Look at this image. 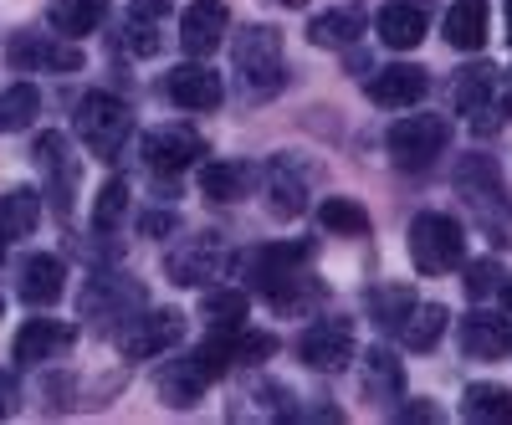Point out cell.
<instances>
[{"mask_svg":"<svg viewBox=\"0 0 512 425\" xmlns=\"http://www.w3.org/2000/svg\"><path fill=\"white\" fill-rule=\"evenodd\" d=\"M236 77H241V93L251 103H267V98L282 93L287 67H282V36H277V26H246L236 36Z\"/></svg>","mask_w":512,"mask_h":425,"instance_id":"6da1fadb","label":"cell"},{"mask_svg":"<svg viewBox=\"0 0 512 425\" xmlns=\"http://www.w3.org/2000/svg\"><path fill=\"white\" fill-rule=\"evenodd\" d=\"M128 134H134V113L113 93H88L77 103V139L88 144L98 159H118Z\"/></svg>","mask_w":512,"mask_h":425,"instance_id":"7a4b0ae2","label":"cell"},{"mask_svg":"<svg viewBox=\"0 0 512 425\" xmlns=\"http://www.w3.org/2000/svg\"><path fill=\"white\" fill-rule=\"evenodd\" d=\"M466 251V236L451 216H441V210H420V216L410 221V257L425 277H441L461 262Z\"/></svg>","mask_w":512,"mask_h":425,"instance_id":"3957f363","label":"cell"},{"mask_svg":"<svg viewBox=\"0 0 512 425\" xmlns=\"http://www.w3.org/2000/svg\"><path fill=\"white\" fill-rule=\"evenodd\" d=\"M456 108L466 113L472 134H482V139L507 123V98L497 93V67L492 62H472L456 77Z\"/></svg>","mask_w":512,"mask_h":425,"instance_id":"277c9868","label":"cell"},{"mask_svg":"<svg viewBox=\"0 0 512 425\" xmlns=\"http://www.w3.org/2000/svg\"><path fill=\"white\" fill-rule=\"evenodd\" d=\"M446 139H451L446 118H436V113L405 118V123H395V129H390V159H395V169H405V175H420L425 164L441 159Z\"/></svg>","mask_w":512,"mask_h":425,"instance_id":"5b68a950","label":"cell"},{"mask_svg":"<svg viewBox=\"0 0 512 425\" xmlns=\"http://www.w3.org/2000/svg\"><path fill=\"white\" fill-rule=\"evenodd\" d=\"M144 303V287L134 277H123V272H103L93 277L88 287H82V318H88L93 328H123V318L134 313Z\"/></svg>","mask_w":512,"mask_h":425,"instance_id":"8992f818","label":"cell"},{"mask_svg":"<svg viewBox=\"0 0 512 425\" xmlns=\"http://www.w3.org/2000/svg\"><path fill=\"white\" fill-rule=\"evenodd\" d=\"M180 338H185V318L175 308H154L139 323L118 328V349H123V359H154L164 349H175Z\"/></svg>","mask_w":512,"mask_h":425,"instance_id":"52a82bcc","label":"cell"},{"mask_svg":"<svg viewBox=\"0 0 512 425\" xmlns=\"http://www.w3.org/2000/svg\"><path fill=\"white\" fill-rule=\"evenodd\" d=\"M6 62L21 67V72H77L82 67V52L77 47H62V41L41 36V31H16L11 47H6Z\"/></svg>","mask_w":512,"mask_h":425,"instance_id":"ba28073f","label":"cell"},{"mask_svg":"<svg viewBox=\"0 0 512 425\" xmlns=\"http://www.w3.org/2000/svg\"><path fill=\"white\" fill-rule=\"evenodd\" d=\"M231 26V11H226V0H190L185 16H180V47L190 57H210L221 47V36Z\"/></svg>","mask_w":512,"mask_h":425,"instance_id":"9c48e42d","label":"cell"},{"mask_svg":"<svg viewBox=\"0 0 512 425\" xmlns=\"http://www.w3.org/2000/svg\"><path fill=\"white\" fill-rule=\"evenodd\" d=\"M164 93H169V103H180V108H190V113H210V108H221V98H226L221 77L210 72L205 62L175 67V72L164 77Z\"/></svg>","mask_w":512,"mask_h":425,"instance_id":"30bf717a","label":"cell"},{"mask_svg":"<svg viewBox=\"0 0 512 425\" xmlns=\"http://www.w3.org/2000/svg\"><path fill=\"white\" fill-rule=\"evenodd\" d=\"M297 359H303L308 369H318V374H338L354 359V333L344 323H318V328H308L303 338H297Z\"/></svg>","mask_w":512,"mask_h":425,"instance_id":"8fae6325","label":"cell"},{"mask_svg":"<svg viewBox=\"0 0 512 425\" xmlns=\"http://www.w3.org/2000/svg\"><path fill=\"white\" fill-rule=\"evenodd\" d=\"M200 154H205V144H200L190 129H149V134H144V164L154 169L159 180L190 169Z\"/></svg>","mask_w":512,"mask_h":425,"instance_id":"7c38bea8","label":"cell"},{"mask_svg":"<svg viewBox=\"0 0 512 425\" xmlns=\"http://www.w3.org/2000/svg\"><path fill=\"white\" fill-rule=\"evenodd\" d=\"M77 344V333L57 318H31L21 333H16V364H47L57 354H67Z\"/></svg>","mask_w":512,"mask_h":425,"instance_id":"4fadbf2b","label":"cell"},{"mask_svg":"<svg viewBox=\"0 0 512 425\" xmlns=\"http://www.w3.org/2000/svg\"><path fill=\"white\" fill-rule=\"evenodd\" d=\"M216 267H221L216 236H195V241H185L180 251H169V262H164L169 282H180V287H205L210 277H216Z\"/></svg>","mask_w":512,"mask_h":425,"instance_id":"5bb4252c","label":"cell"},{"mask_svg":"<svg viewBox=\"0 0 512 425\" xmlns=\"http://www.w3.org/2000/svg\"><path fill=\"white\" fill-rule=\"evenodd\" d=\"M154 390H159V400H164V405L190 410V405H200V400H205L210 374H205V364H200V359H180V364H164V369L154 374Z\"/></svg>","mask_w":512,"mask_h":425,"instance_id":"9a60e30c","label":"cell"},{"mask_svg":"<svg viewBox=\"0 0 512 425\" xmlns=\"http://www.w3.org/2000/svg\"><path fill=\"white\" fill-rule=\"evenodd\" d=\"M267 292V303L277 308V313H287V318H297V313H308V308H318L323 303V282L308 272V267H292V272H282L277 282H267L262 287Z\"/></svg>","mask_w":512,"mask_h":425,"instance_id":"2e32d148","label":"cell"},{"mask_svg":"<svg viewBox=\"0 0 512 425\" xmlns=\"http://www.w3.org/2000/svg\"><path fill=\"white\" fill-rule=\"evenodd\" d=\"M425 67H410V62H395V67H384L374 82H369V98L379 103V108H410V103H420L425 98Z\"/></svg>","mask_w":512,"mask_h":425,"instance_id":"e0dca14e","label":"cell"},{"mask_svg":"<svg viewBox=\"0 0 512 425\" xmlns=\"http://www.w3.org/2000/svg\"><path fill=\"white\" fill-rule=\"evenodd\" d=\"M461 349L472 354V359H502L512 349V323L502 313H472L461 323Z\"/></svg>","mask_w":512,"mask_h":425,"instance_id":"ac0fdd59","label":"cell"},{"mask_svg":"<svg viewBox=\"0 0 512 425\" xmlns=\"http://www.w3.org/2000/svg\"><path fill=\"white\" fill-rule=\"evenodd\" d=\"M267 205H272V216H297V210L308 205V180H303V169H297V159H272L267 169Z\"/></svg>","mask_w":512,"mask_h":425,"instance_id":"d6986e66","label":"cell"},{"mask_svg":"<svg viewBox=\"0 0 512 425\" xmlns=\"http://www.w3.org/2000/svg\"><path fill=\"white\" fill-rule=\"evenodd\" d=\"M103 16H108V0H52V6H47L52 31L67 36V41L93 36V31L103 26Z\"/></svg>","mask_w":512,"mask_h":425,"instance_id":"ffe728a7","label":"cell"},{"mask_svg":"<svg viewBox=\"0 0 512 425\" xmlns=\"http://www.w3.org/2000/svg\"><path fill=\"white\" fill-rule=\"evenodd\" d=\"M62 287H67V267H62L57 257H47V251H41V257H31V262L21 267V297H26L31 308L57 303Z\"/></svg>","mask_w":512,"mask_h":425,"instance_id":"44dd1931","label":"cell"},{"mask_svg":"<svg viewBox=\"0 0 512 425\" xmlns=\"http://www.w3.org/2000/svg\"><path fill=\"white\" fill-rule=\"evenodd\" d=\"M379 41L395 52H410L425 41V11L420 6H405V0H395V6L379 11Z\"/></svg>","mask_w":512,"mask_h":425,"instance_id":"7402d4cb","label":"cell"},{"mask_svg":"<svg viewBox=\"0 0 512 425\" xmlns=\"http://www.w3.org/2000/svg\"><path fill=\"white\" fill-rule=\"evenodd\" d=\"M446 41L456 52H477L487 41V0H456L446 16Z\"/></svg>","mask_w":512,"mask_h":425,"instance_id":"603a6c76","label":"cell"},{"mask_svg":"<svg viewBox=\"0 0 512 425\" xmlns=\"http://www.w3.org/2000/svg\"><path fill=\"white\" fill-rule=\"evenodd\" d=\"M36 226H41V195H31V190H6L0 195V236L21 241Z\"/></svg>","mask_w":512,"mask_h":425,"instance_id":"cb8c5ba5","label":"cell"},{"mask_svg":"<svg viewBox=\"0 0 512 425\" xmlns=\"http://www.w3.org/2000/svg\"><path fill=\"white\" fill-rule=\"evenodd\" d=\"M400 328H405V349L410 354H431L441 344V333H446V308L441 303H415Z\"/></svg>","mask_w":512,"mask_h":425,"instance_id":"d4e9b609","label":"cell"},{"mask_svg":"<svg viewBox=\"0 0 512 425\" xmlns=\"http://www.w3.org/2000/svg\"><path fill=\"white\" fill-rule=\"evenodd\" d=\"M200 190L210 195V200H241L246 190H251V164H241V159H221V164H205V175H200Z\"/></svg>","mask_w":512,"mask_h":425,"instance_id":"484cf974","label":"cell"},{"mask_svg":"<svg viewBox=\"0 0 512 425\" xmlns=\"http://www.w3.org/2000/svg\"><path fill=\"white\" fill-rule=\"evenodd\" d=\"M359 31H364L359 11H328V16L308 21V41H313V47H354Z\"/></svg>","mask_w":512,"mask_h":425,"instance_id":"4316f807","label":"cell"},{"mask_svg":"<svg viewBox=\"0 0 512 425\" xmlns=\"http://www.w3.org/2000/svg\"><path fill=\"white\" fill-rule=\"evenodd\" d=\"M364 395L374 405H390L400 395V364H395V354L369 349V359H364Z\"/></svg>","mask_w":512,"mask_h":425,"instance_id":"83f0119b","label":"cell"},{"mask_svg":"<svg viewBox=\"0 0 512 425\" xmlns=\"http://www.w3.org/2000/svg\"><path fill=\"white\" fill-rule=\"evenodd\" d=\"M461 415H466V420H477V425H502V420H512V390H497V385H472V390H466Z\"/></svg>","mask_w":512,"mask_h":425,"instance_id":"f1b7e54d","label":"cell"},{"mask_svg":"<svg viewBox=\"0 0 512 425\" xmlns=\"http://www.w3.org/2000/svg\"><path fill=\"white\" fill-rule=\"evenodd\" d=\"M36 164L52 175L57 205H67V185H72V149H67V139H62V134H41V139H36Z\"/></svg>","mask_w":512,"mask_h":425,"instance_id":"f546056e","label":"cell"},{"mask_svg":"<svg viewBox=\"0 0 512 425\" xmlns=\"http://www.w3.org/2000/svg\"><path fill=\"white\" fill-rule=\"evenodd\" d=\"M318 221H323V231H333V236H364V231H369V210H364L359 200L333 195V200L318 205Z\"/></svg>","mask_w":512,"mask_h":425,"instance_id":"4dcf8cb0","label":"cell"},{"mask_svg":"<svg viewBox=\"0 0 512 425\" xmlns=\"http://www.w3.org/2000/svg\"><path fill=\"white\" fill-rule=\"evenodd\" d=\"M246 292H231V287H221V292H205V303H200V318H205V328H241L246 323Z\"/></svg>","mask_w":512,"mask_h":425,"instance_id":"1f68e13d","label":"cell"},{"mask_svg":"<svg viewBox=\"0 0 512 425\" xmlns=\"http://www.w3.org/2000/svg\"><path fill=\"white\" fill-rule=\"evenodd\" d=\"M41 113V93L16 82V88L0 93V129H31V118Z\"/></svg>","mask_w":512,"mask_h":425,"instance_id":"d6a6232c","label":"cell"},{"mask_svg":"<svg viewBox=\"0 0 512 425\" xmlns=\"http://www.w3.org/2000/svg\"><path fill=\"white\" fill-rule=\"evenodd\" d=\"M123 210H128V185L123 180H108L93 200V226L98 231H118L123 226Z\"/></svg>","mask_w":512,"mask_h":425,"instance_id":"836d02e7","label":"cell"},{"mask_svg":"<svg viewBox=\"0 0 512 425\" xmlns=\"http://www.w3.org/2000/svg\"><path fill=\"white\" fill-rule=\"evenodd\" d=\"M410 308H415L410 287H379V292H374V323H379V328H400V323L410 318Z\"/></svg>","mask_w":512,"mask_h":425,"instance_id":"e575fe53","label":"cell"},{"mask_svg":"<svg viewBox=\"0 0 512 425\" xmlns=\"http://www.w3.org/2000/svg\"><path fill=\"white\" fill-rule=\"evenodd\" d=\"M118 52L154 57V52H159V31H154V21H144V16H128V21H123V31H118Z\"/></svg>","mask_w":512,"mask_h":425,"instance_id":"d590c367","label":"cell"},{"mask_svg":"<svg viewBox=\"0 0 512 425\" xmlns=\"http://www.w3.org/2000/svg\"><path fill=\"white\" fill-rule=\"evenodd\" d=\"M277 354V338L272 333H241L236 328V364H262Z\"/></svg>","mask_w":512,"mask_h":425,"instance_id":"8d00e7d4","label":"cell"},{"mask_svg":"<svg viewBox=\"0 0 512 425\" xmlns=\"http://www.w3.org/2000/svg\"><path fill=\"white\" fill-rule=\"evenodd\" d=\"M497 282H502V267L497 262H477L472 272H466V292H472V297H487Z\"/></svg>","mask_w":512,"mask_h":425,"instance_id":"74e56055","label":"cell"},{"mask_svg":"<svg viewBox=\"0 0 512 425\" xmlns=\"http://www.w3.org/2000/svg\"><path fill=\"white\" fill-rule=\"evenodd\" d=\"M175 231V216H169V210H149L144 216V236H169Z\"/></svg>","mask_w":512,"mask_h":425,"instance_id":"f35d334b","label":"cell"},{"mask_svg":"<svg viewBox=\"0 0 512 425\" xmlns=\"http://www.w3.org/2000/svg\"><path fill=\"white\" fill-rule=\"evenodd\" d=\"M0 415H16V379L0 369Z\"/></svg>","mask_w":512,"mask_h":425,"instance_id":"ab89813d","label":"cell"},{"mask_svg":"<svg viewBox=\"0 0 512 425\" xmlns=\"http://www.w3.org/2000/svg\"><path fill=\"white\" fill-rule=\"evenodd\" d=\"M164 6H169V0H134V11H128V16H144V21H159V16H164Z\"/></svg>","mask_w":512,"mask_h":425,"instance_id":"60d3db41","label":"cell"},{"mask_svg":"<svg viewBox=\"0 0 512 425\" xmlns=\"http://www.w3.org/2000/svg\"><path fill=\"white\" fill-rule=\"evenodd\" d=\"M400 420H441V410H436V405H405Z\"/></svg>","mask_w":512,"mask_h":425,"instance_id":"b9f144b4","label":"cell"},{"mask_svg":"<svg viewBox=\"0 0 512 425\" xmlns=\"http://www.w3.org/2000/svg\"><path fill=\"white\" fill-rule=\"evenodd\" d=\"M502 297H507V308H512V277H507V282H502Z\"/></svg>","mask_w":512,"mask_h":425,"instance_id":"7bdbcfd3","label":"cell"},{"mask_svg":"<svg viewBox=\"0 0 512 425\" xmlns=\"http://www.w3.org/2000/svg\"><path fill=\"white\" fill-rule=\"evenodd\" d=\"M507 41H512V0H507Z\"/></svg>","mask_w":512,"mask_h":425,"instance_id":"ee69618b","label":"cell"},{"mask_svg":"<svg viewBox=\"0 0 512 425\" xmlns=\"http://www.w3.org/2000/svg\"><path fill=\"white\" fill-rule=\"evenodd\" d=\"M405 6H420V11H425V6H431V0H405Z\"/></svg>","mask_w":512,"mask_h":425,"instance_id":"f6af8a7d","label":"cell"},{"mask_svg":"<svg viewBox=\"0 0 512 425\" xmlns=\"http://www.w3.org/2000/svg\"><path fill=\"white\" fill-rule=\"evenodd\" d=\"M0 262H6V236H0Z\"/></svg>","mask_w":512,"mask_h":425,"instance_id":"bcb514c9","label":"cell"},{"mask_svg":"<svg viewBox=\"0 0 512 425\" xmlns=\"http://www.w3.org/2000/svg\"><path fill=\"white\" fill-rule=\"evenodd\" d=\"M282 6H303V0H282Z\"/></svg>","mask_w":512,"mask_h":425,"instance_id":"7dc6e473","label":"cell"},{"mask_svg":"<svg viewBox=\"0 0 512 425\" xmlns=\"http://www.w3.org/2000/svg\"><path fill=\"white\" fill-rule=\"evenodd\" d=\"M0 313H6V297H0Z\"/></svg>","mask_w":512,"mask_h":425,"instance_id":"c3c4849f","label":"cell"}]
</instances>
